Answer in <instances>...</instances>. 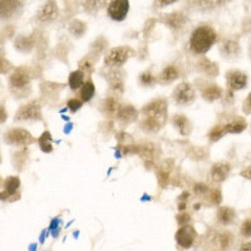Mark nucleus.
<instances>
[{"label": "nucleus", "instance_id": "nucleus-1", "mask_svg": "<svg viewBox=\"0 0 251 251\" xmlns=\"http://www.w3.org/2000/svg\"><path fill=\"white\" fill-rule=\"evenodd\" d=\"M167 100L165 98H156L145 104L141 113V128L146 132H158L167 122Z\"/></svg>", "mask_w": 251, "mask_h": 251}, {"label": "nucleus", "instance_id": "nucleus-2", "mask_svg": "<svg viewBox=\"0 0 251 251\" xmlns=\"http://www.w3.org/2000/svg\"><path fill=\"white\" fill-rule=\"evenodd\" d=\"M217 33L208 25L197 26L190 38V48L195 54H206L216 43Z\"/></svg>", "mask_w": 251, "mask_h": 251}, {"label": "nucleus", "instance_id": "nucleus-3", "mask_svg": "<svg viewBox=\"0 0 251 251\" xmlns=\"http://www.w3.org/2000/svg\"><path fill=\"white\" fill-rule=\"evenodd\" d=\"M132 54H133V50L129 47L112 48L104 57V66L109 68H120L129 59V57H132Z\"/></svg>", "mask_w": 251, "mask_h": 251}, {"label": "nucleus", "instance_id": "nucleus-4", "mask_svg": "<svg viewBox=\"0 0 251 251\" xmlns=\"http://www.w3.org/2000/svg\"><path fill=\"white\" fill-rule=\"evenodd\" d=\"M4 141L10 146H25L35 142V138L31 136L30 132L24 128H12L4 133Z\"/></svg>", "mask_w": 251, "mask_h": 251}, {"label": "nucleus", "instance_id": "nucleus-5", "mask_svg": "<svg viewBox=\"0 0 251 251\" xmlns=\"http://www.w3.org/2000/svg\"><path fill=\"white\" fill-rule=\"evenodd\" d=\"M42 118V106L38 100H31L23 104L15 113L17 121H40Z\"/></svg>", "mask_w": 251, "mask_h": 251}, {"label": "nucleus", "instance_id": "nucleus-6", "mask_svg": "<svg viewBox=\"0 0 251 251\" xmlns=\"http://www.w3.org/2000/svg\"><path fill=\"white\" fill-rule=\"evenodd\" d=\"M172 97L178 106H190L191 103H194L196 93L190 83L183 82L175 88Z\"/></svg>", "mask_w": 251, "mask_h": 251}, {"label": "nucleus", "instance_id": "nucleus-7", "mask_svg": "<svg viewBox=\"0 0 251 251\" xmlns=\"http://www.w3.org/2000/svg\"><path fill=\"white\" fill-rule=\"evenodd\" d=\"M30 71L25 67H18L14 69L9 78L10 83V88L13 91H24L25 88H29V83H30Z\"/></svg>", "mask_w": 251, "mask_h": 251}, {"label": "nucleus", "instance_id": "nucleus-8", "mask_svg": "<svg viewBox=\"0 0 251 251\" xmlns=\"http://www.w3.org/2000/svg\"><path fill=\"white\" fill-rule=\"evenodd\" d=\"M20 187V180L18 176H10L3 181V191H1V200L14 201L19 200L20 194L18 192Z\"/></svg>", "mask_w": 251, "mask_h": 251}, {"label": "nucleus", "instance_id": "nucleus-9", "mask_svg": "<svg viewBox=\"0 0 251 251\" xmlns=\"http://www.w3.org/2000/svg\"><path fill=\"white\" fill-rule=\"evenodd\" d=\"M129 10V1L128 0H112L109 3L107 13L109 18L116 22H122L126 19Z\"/></svg>", "mask_w": 251, "mask_h": 251}, {"label": "nucleus", "instance_id": "nucleus-10", "mask_svg": "<svg viewBox=\"0 0 251 251\" xmlns=\"http://www.w3.org/2000/svg\"><path fill=\"white\" fill-rule=\"evenodd\" d=\"M226 84L230 91H241L248 84V75L244 72L236 71V69L228 71L226 73Z\"/></svg>", "mask_w": 251, "mask_h": 251}, {"label": "nucleus", "instance_id": "nucleus-11", "mask_svg": "<svg viewBox=\"0 0 251 251\" xmlns=\"http://www.w3.org/2000/svg\"><path fill=\"white\" fill-rule=\"evenodd\" d=\"M176 241L177 244L182 249H190L195 243V237H196V231L195 228L190 225L181 226L176 232Z\"/></svg>", "mask_w": 251, "mask_h": 251}, {"label": "nucleus", "instance_id": "nucleus-12", "mask_svg": "<svg viewBox=\"0 0 251 251\" xmlns=\"http://www.w3.org/2000/svg\"><path fill=\"white\" fill-rule=\"evenodd\" d=\"M58 18V6L54 0H48L38 12V19L43 23H50Z\"/></svg>", "mask_w": 251, "mask_h": 251}, {"label": "nucleus", "instance_id": "nucleus-13", "mask_svg": "<svg viewBox=\"0 0 251 251\" xmlns=\"http://www.w3.org/2000/svg\"><path fill=\"white\" fill-rule=\"evenodd\" d=\"M117 118L123 125H129V123H133L137 121L138 111L132 104H123V106L120 107Z\"/></svg>", "mask_w": 251, "mask_h": 251}, {"label": "nucleus", "instance_id": "nucleus-14", "mask_svg": "<svg viewBox=\"0 0 251 251\" xmlns=\"http://www.w3.org/2000/svg\"><path fill=\"white\" fill-rule=\"evenodd\" d=\"M230 170H231V166L228 165V163H215V165H212L211 170H210V176H211L214 182H224L227 178Z\"/></svg>", "mask_w": 251, "mask_h": 251}, {"label": "nucleus", "instance_id": "nucleus-15", "mask_svg": "<svg viewBox=\"0 0 251 251\" xmlns=\"http://www.w3.org/2000/svg\"><path fill=\"white\" fill-rule=\"evenodd\" d=\"M172 169H174V161L167 160L160 166V169L157 170V182L161 188H166L169 185Z\"/></svg>", "mask_w": 251, "mask_h": 251}, {"label": "nucleus", "instance_id": "nucleus-16", "mask_svg": "<svg viewBox=\"0 0 251 251\" xmlns=\"http://www.w3.org/2000/svg\"><path fill=\"white\" fill-rule=\"evenodd\" d=\"M197 69L207 77L215 78L219 75V66L206 57H202L197 62Z\"/></svg>", "mask_w": 251, "mask_h": 251}, {"label": "nucleus", "instance_id": "nucleus-17", "mask_svg": "<svg viewBox=\"0 0 251 251\" xmlns=\"http://www.w3.org/2000/svg\"><path fill=\"white\" fill-rule=\"evenodd\" d=\"M172 123L177 128V131L180 132L182 136H188L192 131V126L188 121V118L183 114H175L174 118H172Z\"/></svg>", "mask_w": 251, "mask_h": 251}, {"label": "nucleus", "instance_id": "nucleus-18", "mask_svg": "<svg viewBox=\"0 0 251 251\" xmlns=\"http://www.w3.org/2000/svg\"><path fill=\"white\" fill-rule=\"evenodd\" d=\"M107 78H108L109 86H111V89H113L116 93H122L125 87H123V75L122 72L117 71L116 68L112 69L107 75Z\"/></svg>", "mask_w": 251, "mask_h": 251}, {"label": "nucleus", "instance_id": "nucleus-19", "mask_svg": "<svg viewBox=\"0 0 251 251\" xmlns=\"http://www.w3.org/2000/svg\"><path fill=\"white\" fill-rule=\"evenodd\" d=\"M22 6L20 0H1V17L12 18L18 13V10Z\"/></svg>", "mask_w": 251, "mask_h": 251}, {"label": "nucleus", "instance_id": "nucleus-20", "mask_svg": "<svg viewBox=\"0 0 251 251\" xmlns=\"http://www.w3.org/2000/svg\"><path fill=\"white\" fill-rule=\"evenodd\" d=\"M236 217V212L234 208L228 207V206H223L219 207L217 210V221L223 225H230Z\"/></svg>", "mask_w": 251, "mask_h": 251}, {"label": "nucleus", "instance_id": "nucleus-21", "mask_svg": "<svg viewBox=\"0 0 251 251\" xmlns=\"http://www.w3.org/2000/svg\"><path fill=\"white\" fill-rule=\"evenodd\" d=\"M35 46V38L34 37H25V35H19L15 39L14 47L22 53H29Z\"/></svg>", "mask_w": 251, "mask_h": 251}, {"label": "nucleus", "instance_id": "nucleus-22", "mask_svg": "<svg viewBox=\"0 0 251 251\" xmlns=\"http://www.w3.org/2000/svg\"><path fill=\"white\" fill-rule=\"evenodd\" d=\"M84 75L86 73L80 69H77V71H73L69 75L68 77V86L72 91H77V89L82 88V86L84 84Z\"/></svg>", "mask_w": 251, "mask_h": 251}, {"label": "nucleus", "instance_id": "nucleus-23", "mask_svg": "<svg viewBox=\"0 0 251 251\" xmlns=\"http://www.w3.org/2000/svg\"><path fill=\"white\" fill-rule=\"evenodd\" d=\"M120 103L114 97H108L103 100L102 103V111L103 113L107 114L108 117H113L117 116L118 111H120Z\"/></svg>", "mask_w": 251, "mask_h": 251}, {"label": "nucleus", "instance_id": "nucleus-24", "mask_svg": "<svg viewBox=\"0 0 251 251\" xmlns=\"http://www.w3.org/2000/svg\"><path fill=\"white\" fill-rule=\"evenodd\" d=\"M221 96H223V88L217 84H208L202 89L203 100H208V102H214V100L221 98Z\"/></svg>", "mask_w": 251, "mask_h": 251}, {"label": "nucleus", "instance_id": "nucleus-25", "mask_svg": "<svg viewBox=\"0 0 251 251\" xmlns=\"http://www.w3.org/2000/svg\"><path fill=\"white\" fill-rule=\"evenodd\" d=\"M177 78H178V69L175 66H167L158 75V82L166 84V83L174 82Z\"/></svg>", "mask_w": 251, "mask_h": 251}, {"label": "nucleus", "instance_id": "nucleus-26", "mask_svg": "<svg viewBox=\"0 0 251 251\" xmlns=\"http://www.w3.org/2000/svg\"><path fill=\"white\" fill-rule=\"evenodd\" d=\"M221 53L226 58L237 57L240 53V46L235 40H226L225 43L221 46Z\"/></svg>", "mask_w": 251, "mask_h": 251}, {"label": "nucleus", "instance_id": "nucleus-27", "mask_svg": "<svg viewBox=\"0 0 251 251\" xmlns=\"http://www.w3.org/2000/svg\"><path fill=\"white\" fill-rule=\"evenodd\" d=\"M246 127H248V123H246V121L244 120V118H235L231 122H228L225 125L226 133L232 134L241 133Z\"/></svg>", "mask_w": 251, "mask_h": 251}, {"label": "nucleus", "instance_id": "nucleus-28", "mask_svg": "<svg viewBox=\"0 0 251 251\" xmlns=\"http://www.w3.org/2000/svg\"><path fill=\"white\" fill-rule=\"evenodd\" d=\"M186 17L182 13H171L165 17V23L174 29H180L185 24Z\"/></svg>", "mask_w": 251, "mask_h": 251}, {"label": "nucleus", "instance_id": "nucleus-29", "mask_svg": "<svg viewBox=\"0 0 251 251\" xmlns=\"http://www.w3.org/2000/svg\"><path fill=\"white\" fill-rule=\"evenodd\" d=\"M38 145L44 153H50L53 151V138H51L50 132L44 131L40 134V137L38 138Z\"/></svg>", "mask_w": 251, "mask_h": 251}, {"label": "nucleus", "instance_id": "nucleus-30", "mask_svg": "<svg viewBox=\"0 0 251 251\" xmlns=\"http://www.w3.org/2000/svg\"><path fill=\"white\" fill-rule=\"evenodd\" d=\"M96 93V87L92 80H87L79 91V97L83 102H89Z\"/></svg>", "mask_w": 251, "mask_h": 251}, {"label": "nucleus", "instance_id": "nucleus-31", "mask_svg": "<svg viewBox=\"0 0 251 251\" xmlns=\"http://www.w3.org/2000/svg\"><path fill=\"white\" fill-rule=\"evenodd\" d=\"M225 134H226L225 125H217V126H214V127L210 129V132L207 133V137L211 142H217V141L221 140Z\"/></svg>", "mask_w": 251, "mask_h": 251}, {"label": "nucleus", "instance_id": "nucleus-32", "mask_svg": "<svg viewBox=\"0 0 251 251\" xmlns=\"http://www.w3.org/2000/svg\"><path fill=\"white\" fill-rule=\"evenodd\" d=\"M217 243H219V246L221 248V250L226 251L231 248L232 243H234V236H232L231 232H223L217 236Z\"/></svg>", "mask_w": 251, "mask_h": 251}, {"label": "nucleus", "instance_id": "nucleus-33", "mask_svg": "<svg viewBox=\"0 0 251 251\" xmlns=\"http://www.w3.org/2000/svg\"><path fill=\"white\" fill-rule=\"evenodd\" d=\"M107 47V40L104 38H98L93 44H92V51H91V55L93 57V59L97 60L100 54H102L104 49Z\"/></svg>", "mask_w": 251, "mask_h": 251}, {"label": "nucleus", "instance_id": "nucleus-34", "mask_svg": "<svg viewBox=\"0 0 251 251\" xmlns=\"http://www.w3.org/2000/svg\"><path fill=\"white\" fill-rule=\"evenodd\" d=\"M69 33L73 34L75 37H82L84 34V31H86L87 25L80 20H72L71 23H69Z\"/></svg>", "mask_w": 251, "mask_h": 251}, {"label": "nucleus", "instance_id": "nucleus-35", "mask_svg": "<svg viewBox=\"0 0 251 251\" xmlns=\"http://www.w3.org/2000/svg\"><path fill=\"white\" fill-rule=\"evenodd\" d=\"M205 197H207L210 205H220L223 201V194L220 191V188H210Z\"/></svg>", "mask_w": 251, "mask_h": 251}, {"label": "nucleus", "instance_id": "nucleus-36", "mask_svg": "<svg viewBox=\"0 0 251 251\" xmlns=\"http://www.w3.org/2000/svg\"><path fill=\"white\" fill-rule=\"evenodd\" d=\"M26 157H28L26 150H22V151H18L17 153H14V157H13L14 167H17L18 170H23L26 163Z\"/></svg>", "mask_w": 251, "mask_h": 251}, {"label": "nucleus", "instance_id": "nucleus-37", "mask_svg": "<svg viewBox=\"0 0 251 251\" xmlns=\"http://www.w3.org/2000/svg\"><path fill=\"white\" fill-rule=\"evenodd\" d=\"M59 84H55V83H50V82H44L42 83V86H40V89L43 92V94L46 96H55L57 94V89H59Z\"/></svg>", "mask_w": 251, "mask_h": 251}, {"label": "nucleus", "instance_id": "nucleus-38", "mask_svg": "<svg viewBox=\"0 0 251 251\" xmlns=\"http://www.w3.org/2000/svg\"><path fill=\"white\" fill-rule=\"evenodd\" d=\"M83 4H84V9H86L87 12L94 13L100 8L102 0H84Z\"/></svg>", "mask_w": 251, "mask_h": 251}, {"label": "nucleus", "instance_id": "nucleus-39", "mask_svg": "<svg viewBox=\"0 0 251 251\" xmlns=\"http://www.w3.org/2000/svg\"><path fill=\"white\" fill-rule=\"evenodd\" d=\"M140 82L142 83L143 86H152L156 82V78H154L151 72H143L140 75Z\"/></svg>", "mask_w": 251, "mask_h": 251}, {"label": "nucleus", "instance_id": "nucleus-40", "mask_svg": "<svg viewBox=\"0 0 251 251\" xmlns=\"http://www.w3.org/2000/svg\"><path fill=\"white\" fill-rule=\"evenodd\" d=\"M79 69L84 73H91L93 72V60H91L89 57H84L79 62Z\"/></svg>", "mask_w": 251, "mask_h": 251}, {"label": "nucleus", "instance_id": "nucleus-41", "mask_svg": "<svg viewBox=\"0 0 251 251\" xmlns=\"http://www.w3.org/2000/svg\"><path fill=\"white\" fill-rule=\"evenodd\" d=\"M188 154L195 160H202V158L207 157V152H205V150L201 149V147H192Z\"/></svg>", "mask_w": 251, "mask_h": 251}, {"label": "nucleus", "instance_id": "nucleus-42", "mask_svg": "<svg viewBox=\"0 0 251 251\" xmlns=\"http://www.w3.org/2000/svg\"><path fill=\"white\" fill-rule=\"evenodd\" d=\"M82 104H83V100H78V98H71V100L67 102V107H68L69 111H71L72 113H75L78 109H80Z\"/></svg>", "mask_w": 251, "mask_h": 251}, {"label": "nucleus", "instance_id": "nucleus-43", "mask_svg": "<svg viewBox=\"0 0 251 251\" xmlns=\"http://www.w3.org/2000/svg\"><path fill=\"white\" fill-rule=\"evenodd\" d=\"M240 234L244 237H251V219H246L240 227Z\"/></svg>", "mask_w": 251, "mask_h": 251}, {"label": "nucleus", "instance_id": "nucleus-44", "mask_svg": "<svg viewBox=\"0 0 251 251\" xmlns=\"http://www.w3.org/2000/svg\"><path fill=\"white\" fill-rule=\"evenodd\" d=\"M208 190H210V188H208L207 185H205V183H196L194 187L195 194L200 195V196H205V195L207 194Z\"/></svg>", "mask_w": 251, "mask_h": 251}, {"label": "nucleus", "instance_id": "nucleus-45", "mask_svg": "<svg viewBox=\"0 0 251 251\" xmlns=\"http://www.w3.org/2000/svg\"><path fill=\"white\" fill-rule=\"evenodd\" d=\"M191 221V216L188 214H178L177 215V223L180 226H186Z\"/></svg>", "mask_w": 251, "mask_h": 251}, {"label": "nucleus", "instance_id": "nucleus-46", "mask_svg": "<svg viewBox=\"0 0 251 251\" xmlns=\"http://www.w3.org/2000/svg\"><path fill=\"white\" fill-rule=\"evenodd\" d=\"M243 112L248 116H251V93H249V96L246 97V100L243 103Z\"/></svg>", "mask_w": 251, "mask_h": 251}, {"label": "nucleus", "instance_id": "nucleus-47", "mask_svg": "<svg viewBox=\"0 0 251 251\" xmlns=\"http://www.w3.org/2000/svg\"><path fill=\"white\" fill-rule=\"evenodd\" d=\"M9 69H12V64L8 62L6 59H4V57H1V73H8Z\"/></svg>", "mask_w": 251, "mask_h": 251}, {"label": "nucleus", "instance_id": "nucleus-48", "mask_svg": "<svg viewBox=\"0 0 251 251\" xmlns=\"http://www.w3.org/2000/svg\"><path fill=\"white\" fill-rule=\"evenodd\" d=\"M241 176L244 177V178H248V180H251V166H249V167H246L245 170H243L241 171Z\"/></svg>", "mask_w": 251, "mask_h": 251}, {"label": "nucleus", "instance_id": "nucleus-49", "mask_svg": "<svg viewBox=\"0 0 251 251\" xmlns=\"http://www.w3.org/2000/svg\"><path fill=\"white\" fill-rule=\"evenodd\" d=\"M188 196H190V194H188V192H182V194L180 195V197H178V202H186L188 199Z\"/></svg>", "mask_w": 251, "mask_h": 251}, {"label": "nucleus", "instance_id": "nucleus-50", "mask_svg": "<svg viewBox=\"0 0 251 251\" xmlns=\"http://www.w3.org/2000/svg\"><path fill=\"white\" fill-rule=\"evenodd\" d=\"M239 251H251V243H245L240 246Z\"/></svg>", "mask_w": 251, "mask_h": 251}, {"label": "nucleus", "instance_id": "nucleus-51", "mask_svg": "<svg viewBox=\"0 0 251 251\" xmlns=\"http://www.w3.org/2000/svg\"><path fill=\"white\" fill-rule=\"evenodd\" d=\"M161 4H163V5H170V4L175 3V1H177V0H158Z\"/></svg>", "mask_w": 251, "mask_h": 251}, {"label": "nucleus", "instance_id": "nucleus-52", "mask_svg": "<svg viewBox=\"0 0 251 251\" xmlns=\"http://www.w3.org/2000/svg\"><path fill=\"white\" fill-rule=\"evenodd\" d=\"M6 120V112L4 113V107H1V123L5 122Z\"/></svg>", "mask_w": 251, "mask_h": 251}, {"label": "nucleus", "instance_id": "nucleus-53", "mask_svg": "<svg viewBox=\"0 0 251 251\" xmlns=\"http://www.w3.org/2000/svg\"><path fill=\"white\" fill-rule=\"evenodd\" d=\"M231 0H216V3L220 4V5H223V4H227L230 3Z\"/></svg>", "mask_w": 251, "mask_h": 251}, {"label": "nucleus", "instance_id": "nucleus-54", "mask_svg": "<svg viewBox=\"0 0 251 251\" xmlns=\"http://www.w3.org/2000/svg\"><path fill=\"white\" fill-rule=\"evenodd\" d=\"M249 28L251 29V19H250V22H249Z\"/></svg>", "mask_w": 251, "mask_h": 251}, {"label": "nucleus", "instance_id": "nucleus-55", "mask_svg": "<svg viewBox=\"0 0 251 251\" xmlns=\"http://www.w3.org/2000/svg\"><path fill=\"white\" fill-rule=\"evenodd\" d=\"M250 53H251V48H250Z\"/></svg>", "mask_w": 251, "mask_h": 251}]
</instances>
